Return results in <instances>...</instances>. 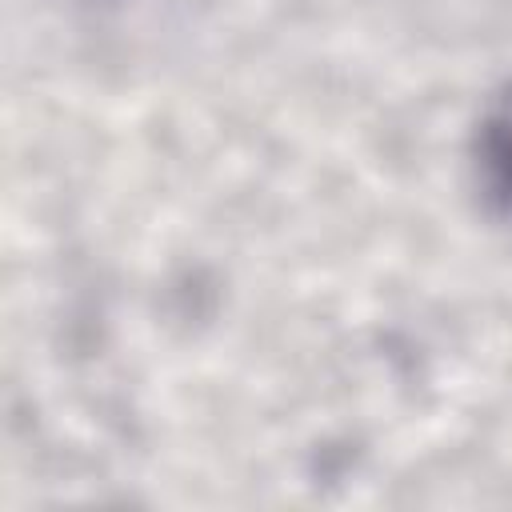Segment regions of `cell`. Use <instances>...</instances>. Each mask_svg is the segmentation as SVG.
<instances>
[{"mask_svg":"<svg viewBox=\"0 0 512 512\" xmlns=\"http://www.w3.org/2000/svg\"><path fill=\"white\" fill-rule=\"evenodd\" d=\"M476 180L492 212L512 216V108L480 120L476 132Z\"/></svg>","mask_w":512,"mask_h":512,"instance_id":"obj_1","label":"cell"}]
</instances>
